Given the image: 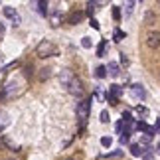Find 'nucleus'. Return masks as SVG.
Instances as JSON below:
<instances>
[{
    "label": "nucleus",
    "instance_id": "1",
    "mask_svg": "<svg viewBox=\"0 0 160 160\" xmlns=\"http://www.w3.org/2000/svg\"><path fill=\"white\" fill-rule=\"evenodd\" d=\"M24 89H26V81H24V79H20V77L10 79V81L2 87V99H14V97H18Z\"/></svg>",
    "mask_w": 160,
    "mask_h": 160
},
{
    "label": "nucleus",
    "instance_id": "2",
    "mask_svg": "<svg viewBox=\"0 0 160 160\" xmlns=\"http://www.w3.org/2000/svg\"><path fill=\"white\" fill-rule=\"evenodd\" d=\"M75 113H77V119H79V125H81V128H85V122H87L89 113H91V97H89V99H83V101L77 103Z\"/></svg>",
    "mask_w": 160,
    "mask_h": 160
},
{
    "label": "nucleus",
    "instance_id": "3",
    "mask_svg": "<svg viewBox=\"0 0 160 160\" xmlns=\"http://www.w3.org/2000/svg\"><path fill=\"white\" fill-rule=\"evenodd\" d=\"M36 55L38 58H52V55H58V48L55 44H52L50 40H42L38 46H36Z\"/></svg>",
    "mask_w": 160,
    "mask_h": 160
},
{
    "label": "nucleus",
    "instance_id": "4",
    "mask_svg": "<svg viewBox=\"0 0 160 160\" xmlns=\"http://www.w3.org/2000/svg\"><path fill=\"white\" fill-rule=\"evenodd\" d=\"M67 91H69V93L73 95V97H83L85 95V87H83V81L81 79H79L77 75L71 79V83L67 85Z\"/></svg>",
    "mask_w": 160,
    "mask_h": 160
},
{
    "label": "nucleus",
    "instance_id": "5",
    "mask_svg": "<svg viewBox=\"0 0 160 160\" xmlns=\"http://www.w3.org/2000/svg\"><path fill=\"white\" fill-rule=\"evenodd\" d=\"M2 10H4V16H6V18H10L14 26H20V16H18L16 8H12V6H4Z\"/></svg>",
    "mask_w": 160,
    "mask_h": 160
},
{
    "label": "nucleus",
    "instance_id": "6",
    "mask_svg": "<svg viewBox=\"0 0 160 160\" xmlns=\"http://www.w3.org/2000/svg\"><path fill=\"white\" fill-rule=\"evenodd\" d=\"M146 46H148L150 50L160 48V32H150L148 36H146Z\"/></svg>",
    "mask_w": 160,
    "mask_h": 160
},
{
    "label": "nucleus",
    "instance_id": "7",
    "mask_svg": "<svg viewBox=\"0 0 160 160\" xmlns=\"http://www.w3.org/2000/svg\"><path fill=\"white\" fill-rule=\"evenodd\" d=\"M58 77H59V83H61V85H63V87H67V85H69V83H71V79H73V77H75V73H73L71 69H61Z\"/></svg>",
    "mask_w": 160,
    "mask_h": 160
},
{
    "label": "nucleus",
    "instance_id": "8",
    "mask_svg": "<svg viewBox=\"0 0 160 160\" xmlns=\"http://www.w3.org/2000/svg\"><path fill=\"white\" fill-rule=\"evenodd\" d=\"M131 95L134 97V99H138V101L146 99V91L142 89V85H132V87H131Z\"/></svg>",
    "mask_w": 160,
    "mask_h": 160
},
{
    "label": "nucleus",
    "instance_id": "9",
    "mask_svg": "<svg viewBox=\"0 0 160 160\" xmlns=\"http://www.w3.org/2000/svg\"><path fill=\"white\" fill-rule=\"evenodd\" d=\"M8 127H10V115L6 111H0V132L6 131Z\"/></svg>",
    "mask_w": 160,
    "mask_h": 160
},
{
    "label": "nucleus",
    "instance_id": "10",
    "mask_svg": "<svg viewBox=\"0 0 160 160\" xmlns=\"http://www.w3.org/2000/svg\"><path fill=\"white\" fill-rule=\"evenodd\" d=\"M119 73H121V67L117 61H111V63L107 65V75H113V77H119Z\"/></svg>",
    "mask_w": 160,
    "mask_h": 160
},
{
    "label": "nucleus",
    "instance_id": "11",
    "mask_svg": "<svg viewBox=\"0 0 160 160\" xmlns=\"http://www.w3.org/2000/svg\"><path fill=\"white\" fill-rule=\"evenodd\" d=\"M131 154H132L134 158H140V156L144 154V148H142L138 142H137V144H131Z\"/></svg>",
    "mask_w": 160,
    "mask_h": 160
},
{
    "label": "nucleus",
    "instance_id": "12",
    "mask_svg": "<svg viewBox=\"0 0 160 160\" xmlns=\"http://www.w3.org/2000/svg\"><path fill=\"white\" fill-rule=\"evenodd\" d=\"M36 10H38V14H42V16H48V2L46 0L36 2Z\"/></svg>",
    "mask_w": 160,
    "mask_h": 160
},
{
    "label": "nucleus",
    "instance_id": "13",
    "mask_svg": "<svg viewBox=\"0 0 160 160\" xmlns=\"http://www.w3.org/2000/svg\"><path fill=\"white\" fill-rule=\"evenodd\" d=\"M83 18H85V12H73L69 16V24H79Z\"/></svg>",
    "mask_w": 160,
    "mask_h": 160
},
{
    "label": "nucleus",
    "instance_id": "14",
    "mask_svg": "<svg viewBox=\"0 0 160 160\" xmlns=\"http://www.w3.org/2000/svg\"><path fill=\"white\" fill-rule=\"evenodd\" d=\"M2 142H4L6 146H8L10 150H14V152H20V146H18V144L14 142V140H10L8 137H4V138H2Z\"/></svg>",
    "mask_w": 160,
    "mask_h": 160
},
{
    "label": "nucleus",
    "instance_id": "15",
    "mask_svg": "<svg viewBox=\"0 0 160 160\" xmlns=\"http://www.w3.org/2000/svg\"><path fill=\"white\" fill-rule=\"evenodd\" d=\"M50 20H52V26H59L61 20H63V14H61V12H53Z\"/></svg>",
    "mask_w": 160,
    "mask_h": 160
},
{
    "label": "nucleus",
    "instance_id": "16",
    "mask_svg": "<svg viewBox=\"0 0 160 160\" xmlns=\"http://www.w3.org/2000/svg\"><path fill=\"white\" fill-rule=\"evenodd\" d=\"M107 52V40H101L99 42V48H97V58H103Z\"/></svg>",
    "mask_w": 160,
    "mask_h": 160
},
{
    "label": "nucleus",
    "instance_id": "17",
    "mask_svg": "<svg viewBox=\"0 0 160 160\" xmlns=\"http://www.w3.org/2000/svg\"><path fill=\"white\" fill-rule=\"evenodd\" d=\"M101 6V2H87V14L89 16H93L95 14V10Z\"/></svg>",
    "mask_w": 160,
    "mask_h": 160
},
{
    "label": "nucleus",
    "instance_id": "18",
    "mask_svg": "<svg viewBox=\"0 0 160 160\" xmlns=\"http://www.w3.org/2000/svg\"><path fill=\"white\" fill-rule=\"evenodd\" d=\"M95 77H99V79L107 77V67H105V65H99V67L95 69Z\"/></svg>",
    "mask_w": 160,
    "mask_h": 160
},
{
    "label": "nucleus",
    "instance_id": "19",
    "mask_svg": "<svg viewBox=\"0 0 160 160\" xmlns=\"http://www.w3.org/2000/svg\"><path fill=\"white\" fill-rule=\"evenodd\" d=\"M122 154H125V152H122V150L119 148V150H115V152H111V154H103L101 158H122Z\"/></svg>",
    "mask_w": 160,
    "mask_h": 160
},
{
    "label": "nucleus",
    "instance_id": "20",
    "mask_svg": "<svg viewBox=\"0 0 160 160\" xmlns=\"http://www.w3.org/2000/svg\"><path fill=\"white\" fill-rule=\"evenodd\" d=\"M125 36H127V34L122 32V30H119V28H117L115 32H113V38H115V42H121L122 38H125Z\"/></svg>",
    "mask_w": 160,
    "mask_h": 160
},
{
    "label": "nucleus",
    "instance_id": "21",
    "mask_svg": "<svg viewBox=\"0 0 160 160\" xmlns=\"http://www.w3.org/2000/svg\"><path fill=\"white\" fill-rule=\"evenodd\" d=\"M122 122H127V125H131L132 122V115L128 113V111H125V113H122V119H121Z\"/></svg>",
    "mask_w": 160,
    "mask_h": 160
},
{
    "label": "nucleus",
    "instance_id": "22",
    "mask_svg": "<svg viewBox=\"0 0 160 160\" xmlns=\"http://www.w3.org/2000/svg\"><path fill=\"white\" fill-rule=\"evenodd\" d=\"M137 128H138V131H142V132H148V128H150V127L146 125L144 121H138V122H137Z\"/></svg>",
    "mask_w": 160,
    "mask_h": 160
},
{
    "label": "nucleus",
    "instance_id": "23",
    "mask_svg": "<svg viewBox=\"0 0 160 160\" xmlns=\"http://www.w3.org/2000/svg\"><path fill=\"white\" fill-rule=\"evenodd\" d=\"M132 8H134V2H127L125 4V16H131L132 14Z\"/></svg>",
    "mask_w": 160,
    "mask_h": 160
},
{
    "label": "nucleus",
    "instance_id": "24",
    "mask_svg": "<svg viewBox=\"0 0 160 160\" xmlns=\"http://www.w3.org/2000/svg\"><path fill=\"white\" fill-rule=\"evenodd\" d=\"M113 18L117 22L121 20V6H113Z\"/></svg>",
    "mask_w": 160,
    "mask_h": 160
},
{
    "label": "nucleus",
    "instance_id": "25",
    "mask_svg": "<svg viewBox=\"0 0 160 160\" xmlns=\"http://www.w3.org/2000/svg\"><path fill=\"white\" fill-rule=\"evenodd\" d=\"M128 137H131V132H122V134H119V142H121V144H127V142H128Z\"/></svg>",
    "mask_w": 160,
    "mask_h": 160
},
{
    "label": "nucleus",
    "instance_id": "26",
    "mask_svg": "<svg viewBox=\"0 0 160 160\" xmlns=\"http://www.w3.org/2000/svg\"><path fill=\"white\" fill-rule=\"evenodd\" d=\"M101 144L105 146V148H109V146L113 144V138H111V137H103V138H101Z\"/></svg>",
    "mask_w": 160,
    "mask_h": 160
},
{
    "label": "nucleus",
    "instance_id": "27",
    "mask_svg": "<svg viewBox=\"0 0 160 160\" xmlns=\"http://www.w3.org/2000/svg\"><path fill=\"white\" fill-rule=\"evenodd\" d=\"M99 121H101V122H109V121H111V119H109V111H101Z\"/></svg>",
    "mask_w": 160,
    "mask_h": 160
},
{
    "label": "nucleus",
    "instance_id": "28",
    "mask_svg": "<svg viewBox=\"0 0 160 160\" xmlns=\"http://www.w3.org/2000/svg\"><path fill=\"white\" fill-rule=\"evenodd\" d=\"M81 46L83 48H91V46H93V42H91V38H83L81 40Z\"/></svg>",
    "mask_w": 160,
    "mask_h": 160
},
{
    "label": "nucleus",
    "instance_id": "29",
    "mask_svg": "<svg viewBox=\"0 0 160 160\" xmlns=\"http://www.w3.org/2000/svg\"><path fill=\"white\" fill-rule=\"evenodd\" d=\"M89 24H91V28H93V30H99V28H101V26H99V22H97L95 18H91V20H89Z\"/></svg>",
    "mask_w": 160,
    "mask_h": 160
},
{
    "label": "nucleus",
    "instance_id": "30",
    "mask_svg": "<svg viewBox=\"0 0 160 160\" xmlns=\"http://www.w3.org/2000/svg\"><path fill=\"white\" fill-rule=\"evenodd\" d=\"M42 71H44V73H40V79H48V77H50V71H52V69H48V67H46V69H42Z\"/></svg>",
    "mask_w": 160,
    "mask_h": 160
},
{
    "label": "nucleus",
    "instance_id": "31",
    "mask_svg": "<svg viewBox=\"0 0 160 160\" xmlns=\"http://www.w3.org/2000/svg\"><path fill=\"white\" fill-rule=\"evenodd\" d=\"M142 158H144V160H152V158H154V152H150V150H146V152H144V154H142Z\"/></svg>",
    "mask_w": 160,
    "mask_h": 160
},
{
    "label": "nucleus",
    "instance_id": "32",
    "mask_svg": "<svg viewBox=\"0 0 160 160\" xmlns=\"http://www.w3.org/2000/svg\"><path fill=\"white\" fill-rule=\"evenodd\" d=\"M137 111H138L140 115H144V113H146V109H144V107H137Z\"/></svg>",
    "mask_w": 160,
    "mask_h": 160
},
{
    "label": "nucleus",
    "instance_id": "33",
    "mask_svg": "<svg viewBox=\"0 0 160 160\" xmlns=\"http://www.w3.org/2000/svg\"><path fill=\"white\" fill-rule=\"evenodd\" d=\"M156 150H158V152H160V144H158V146H156Z\"/></svg>",
    "mask_w": 160,
    "mask_h": 160
},
{
    "label": "nucleus",
    "instance_id": "34",
    "mask_svg": "<svg viewBox=\"0 0 160 160\" xmlns=\"http://www.w3.org/2000/svg\"><path fill=\"white\" fill-rule=\"evenodd\" d=\"M67 160H73V158H67Z\"/></svg>",
    "mask_w": 160,
    "mask_h": 160
}]
</instances>
